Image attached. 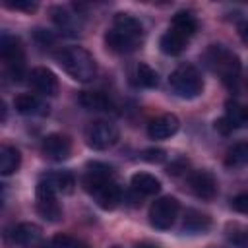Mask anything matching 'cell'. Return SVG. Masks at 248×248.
Returning a JSON list of instances; mask_svg holds the SVG:
<instances>
[{
  "mask_svg": "<svg viewBox=\"0 0 248 248\" xmlns=\"http://www.w3.org/2000/svg\"><path fill=\"white\" fill-rule=\"evenodd\" d=\"M56 60L78 81H91L97 76V62L83 46H66L56 54Z\"/></svg>",
  "mask_w": 248,
  "mask_h": 248,
  "instance_id": "obj_1",
  "label": "cell"
},
{
  "mask_svg": "<svg viewBox=\"0 0 248 248\" xmlns=\"http://www.w3.org/2000/svg\"><path fill=\"white\" fill-rule=\"evenodd\" d=\"M169 83L172 87V91L182 97V99H194L198 97L202 91H203V79H202V74L198 72L196 66L192 64H182L178 66L170 78H169Z\"/></svg>",
  "mask_w": 248,
  "mask_h": 248,
  "instance_id": "obj_2",
  "label": "cell"
},
{
  "mask_svg": "<svg viewBox=\"0 0 248 248\" xmlns=\"http://www.w3.org/2000/svg\"><path fill=\"white\" fill-rule=\"evenodd\" d=\"M205 60H207V66H209L213 72L221 74L227 83L238 79L240 62H238V58H236L232 52H229L225 46H221V45H211V46L207 48V52H205Z\"/></svg>",
  "mask_w": 248,
  "mask_h": 248,
  "instance_id": "obj_3",
  "label": "cell"
},
{
  "mask_svg": "<svg viewBox=\"0 0 248 248\" xmlns=\"http://www.w3.org/2000/svg\"><path fill=\"white\" fill-rule=\"evenodd\" d=\"M178 200L172 196H163L159 200H155L149 207V221L155 229L159 231H167L174 225L176 217H178Z\"/></svg>",
  "mask_w": 248,
  "mask_h": 248,
  "instance_id": "obj_4",
  "label": "cell"
},
{
  "mask_svg": "<svg viewBox=\"0 0 248 248\" xmlns=\"http://www.w3.org/2000/svg\"><path fill=\"white\" fill-rule=\"evenodd\" d=\"M85 141L95 151H105L118 141V130L107 120H95L85 128Z\"/></svg>",
  "mask_w": 248,
  "mask_h": 248,
  "instance_id": "obj_5",
  "label": "cell"
},
{
  "mask_svg": "<svg viewBox=\"0 0 248 248\" xmlns=\"http://www.w3.org/2000/svg\"><path fill=\"white\" fill-rule=\"evenodd\" d=\"M0 54H2V60L6 62V66L10 68V72L16 76V79L21 76V70H23V60H25V54H23V46H21V41L14 35H8L4 33L2 39H0Z\"/></svg>",
  "mask_w": 248,
  "mask_h": 248,
  "instance_id": "obj_6",
  "label": "cell"
},
{
  "mask_svg": "<svg viewBox=\"0 0 248 248\" xmlns=\"http://www.w3.org/2000/svg\"><path fill=\"white\" fill-rule=\"evenodd\" d=\"M89 194L95 198V202H97V205H99L101 209H114V207L120 203V200H122L120 186H118L112 178L101 182V184L95 186V188H91Z\"/></svg>",
  "mask_w": 248,
  "mask_h": 248,
  "instance_id": "obj_7",
  "label": "cell"
},
{
  "mask_svg": "<svg viewBox=\"0 0 248 248\" xmlns=\"http://www.w3.org/2000/svg\"><path fill=\"white\" fill-rule=\"evenodd\" d=\"M41 151L46 159L50 161H64L70 157V151H72V141L68 136H62V134H50L43 140V145H41Z\"/></svg>",
  "mask_w": 248,
  "mask_h": 248,
  "instance_id": "obj_8",
  "label": "cell"
},
{
  "mask_svg": "<svg viewBox=\"0 0 248 248\" xmlns=\"http://www.w3.org/2000/svg\"><path fill=\"white\" fill-rule=\"evenodd\" d=\"M10 238L14 244H17L21 248H35L43 240V231L35 223H19L12 229Z\"/></svg>",
  "mask_w": 248,
  "mask_h": 248,
  "instance_id": "obj_9",
  "label": "cell"
},
{
  "mask_svg": "<svg viewBox=\"0 0 248 248\" xmlns=\"http://www.w3.org/2000/svg\"><path fill=\"white\" fill-rule=\"evenodd\" d=\"M190 188L202 200H213L217 194V180L209 170H196L190 174Z\"/></svg>",
  "mask_w": 248,
  "mask_h": 248,
  "instance_id": "obj_10",
  "label": "cell"
},
{
  "mask_svg": "<svg viewBox=\"0 0 248 248\" xmlns=\"http://www.w3.org/2000/svg\"><path fill=\"white\" fill-rule=\"evenodd\" d=\"M178 118L174 114H161L147 124V136L151 140H167L178 132Z\"/></svg>",
  "mask_w": 248,
  "mask_h": 248,
  "instance_id": "obj_11",
  "label": "cell"
},
{
  "mask_svg": "<svg viewBox=\"0 0 248 248\" xmlns=\"http://www.w3.org/2000/svg\"><path fill=\"white\" fill-rule=\"evenodd\" d=\"M29 83L43 95H56L58 91V79L48 68H33L29 72Z\"/></svg>",
  "mask_w": 248,
  "mask_h": 248,
  "instance_id": "obj_12",
  "label": "cell"
},
{
  "mask_svg": "<svg viewBox=\"0 0 248 248\" xmlns=\"http://www.w3.org/2000/svg\"><path fill=\"white\" fill-rule=\"evenodd\" d=\"M112 29H116L118 33L126 35L130 39H136V41H140L143 37V25L140 23V19H136L130 14H116L114 21H112Z\"/></svg>",
  "mask_w": 248,
  "mask_h": 248,
  "instance_id": "obj_13",
  "label": "cell"
},
{
  "mask_svg": "<svg viewBox=\"0 0 248 248\" xmlns=\"http://www.w3.org/2000/svg\"><path fill=\"white\" fill-rule=\"evenodd\" d=\"M110 178H112V169L108 165H105V163L93 161V163L87 165V170H85V176H83V186L89 192L91 188H95L101 182L110 180Z\"/></svg>",
  "mask_w": 248,
  "mask_h": 248,
  "instance_id": "obj_14",
  "label": "cell"
},
{
  "mask_svg": "<svg viewBox=\"0 0 248 248\" xmlns=\"http://www.w3.org/2000/svg\"><path fill=\"white\" fill-rule=\"evenodd\" d=\"M79 105L87 110L95 112H107L112 110V101L103 91H81L79 93Z\"/></svg>",
  "mask_w": 248,
  "mask_h": 248,
  "instance_id": "obj_15",
  "label": "cell"
},
{
  "mask_svg": "<svg viewBox=\"0 0 248 248\" xmlns=\"http://www.w3.org/2000/svg\"><path fill=\"white\" fill-rule=\"evenodd\" d=\"M50 16H52V21L56 23V27H58L60 31H64L66 35H76V33H79L78 16H72L66 8L54 6V8L50 10Z\"/></svg>",
  "mask_w": 248,
  "mask_h": 248,
  "instance_id": "obj_16",
  "label": "cell"
},
{
  "mask_svg": "<svg viewBox=\"0 0 248 248\" xmlns=\"http://www.w3.org/2000/svg\"><path fill=\"white\" fill-rule=\"evenodd\" d=\"M211 225V219L209 215L198 211V209H186L184 213V219H182V229L186 232H192V234H198V232H205Z\"/></svg>",
  "mask_w": 248,
  "mask_h": 248,
  "instance_id": "obj_17",
  "label": "cell"
},
{
  "mask_svg": "<svg viewBox=\"0 0 248 248\" xmlns=\"http://www.w3.org/2000/svg\"><path fill=\"white\" fill-rule=\"evenodd\" d=\"M21 165V155L14 145H2L0 147V174L10 176L14 174Z\"/></svg>",
  "mask_w": 248,
  "mask_h": 248,
  "instance_id": "obj_18",
  "label": "cell"
},
{
  "mask_svg": "<svg viewBox=\"0 0 248 248\" xmlns=\"http://www.w3.org/2000/svg\"><path fill=\"white\" fill-rule=\"evenodd\" d=\"M132 188L138 192V194H143V196H151V194H157L161 190V182L159 178H155L153 174L149 172H136L132 178Z\"/></svg>",
  "mask_w": 248,
  "mask_h": 248,
  "instance_id": "obj_19",
  "label": "cell"
},
{
  "mask_svg": "<svg viewBox=\"0 0 248 248\" xmlns=\"http://www.w3.org/2000/svg\"><path fill=\"white\" fill-rule=\"evenodd\" d=\"M105 43H107V46H108L110 50H114V52H132V50L138 46L140 41L122 35V33H118L116 29H110V31L105 33Z\"/></svg>",
  "mask_w": 248,
  "mask_h": 248,
  "instance_id": "obj_20",
  "label": "cell"
},
{
  "mask_svg": "<svg viewBox=\"0 0 248 248\" xmlns=\"http://www.w3.org/2000/svg\"><path fill=\"white\" fill-rule=\"evenodd\" d=\"M170 29L186 39V37H192L196 33L198 21H196V17L190 12H176L174 17H172V27Z\"/></svg>",
  "mask_w": 248,
  "mask_h": 248,
  "instance_id": "obj_21",
  "label": "cell"
},
{
  "mask_svg": "<svg viewBox=\"0 0 248 248\" xmlns=\"http://www.w3.org/2000/svg\"><path fill=\"white\" fill-rule=\"evenodd\" d=\"M184 45H186V39H184L182 35H178L176 31H172V29H169L167 33H163L161 39H159L161 50H163L165 54H170V56L180 54V52L184 50Z\"/></svg>",
  "mask_w": 248,
  "mask_h": 248,
  "instance_id": "obj_22",
  "label": "cell"
},
{
  "mask_svg": "<svg viewBox=\"0 0 248 248\" xmlns=\"http://www.w3.org/2000/svg\"><path fill=\"white\" fill-rule=\"evenodd\" d=\"M14 108L19 114H39L43 112V103L39 101V97H35L33 93H19L14 99Z\"/></svg>",
  "mask_w": 248,
  "mask_h": 248,
  "instance_id": "obj_23",
  "label": "cell"
},
{
  "mask_svg": "<svg viewBox=\"0 0 248 248\" xmlns=\"http://www.w3.org/2000/svg\"><path fill=\"white\" fill-rule=\"evenodd\" d=\"M227 167H244L248 165V143L246 141H238L234 143L225 157Z\"/></svg>",
  "mask_w": 248,
  "mask_h": 248,
  "instance_id": "obj_24",
  "label": "cell"
},
{
  "mask_svg": "<svg viewBox=\"0 0 248 248\" xmlns=\"http://www.w3.org/2000/svg\"><path fill=\"white\" fill-rule=\"evenodd\" d=\"M37 213H39L45 221L56 223V221H60V217H62V207L58 205L56 200H37Z\"/></svg>",
  "mask_w": 248,
  "mask_h": 248,
  "instance_id": "obj_25",
  "label": "cell"
},
{
  "mask_svg": "<svg viewBox=\"0 0 248 248\" xmlns=\"http://www.w3.org/2000/svg\"><path fill=\"white\" fill-rule=\"evenodd\" d=\"M227 240L236 248H248V225H227Z\"/></svg>",
  "mask_w": 248,
  "mask_h": 248,
  "instance_id": "obj_26",
  "label": "cell"
},
{
  "mask_svg": "<svg viewBox=\"0 0 248 248\" xmlns=\"http://www.w3.org/2000/svg\"><path fill=\"white\" fill-rule=\"evenodd\" d=\"M48 180L52 182V186L62 192V194H72L74 192V186H76V178L70 170H60V172H54L48 176Z\"/></svg>",
  "mask_w": 248,
  "mask_h": 248,
  "instance_id": "obj_27",
  "label": "cell"
},
{
  "mask_svg": "<svg viewBox=\"0 0 248 248\" xmlns=\"http://www.w3.org/2000/svg\"><path fill=\"white\" fill-rule=\"evenodd\" d=\"M136 78H138V83L143 87H157V83H159L157 72L145 62H140L136 66Z\"/></svg>",
  "mask_w": 248,
  "mask_h": 248,
  "instance_id": "obj_28",
  "label": "cell"
},
{
  "mask_svg": "<svg viewBox=\"0 0 248 248\" xmlns=\"http://www.w3.org/2000/svg\"><path fill=\"white\" fill-rule=\"evenodd\" d=\"M232 124H234V128L236 126H240L244 120H246V108H242V107H238L236 103H227V114H225Z\"/></svg>",
  "mask_w": 248,
  "mask_h": 248,
  "instance_id": "obj_29",
  "label": "cell"
},
{
  "mask_svg": "<svg viewBox=\"0 0 248 248\" xmlns=\"http://www.w3.org/2000/svg\"><path fill=\"white\" fill-rule=\"evenodd\" d=\"M48 248H83V246H81L76 238H72V236H68V234H56V236L50 240Z\"/></svg>",
  "mask_w": 248,
  "mask_h": 248,
  "instance_id": "obj_30",
  "label": "cell"
},
{
  "mask_svg": "<svg viewBox=\"0 0 248 248\" xmlns=\"http://www.w3.org/2000/svg\"><path fill=\"white\" fill-rule=\"evenodd\" d=\"M231 205L234 211L242 213V215H248V192H240L236 194L232 200H231Z\"/></svg>",
  "mask_w": 248,
  "mask_h": 248,
  "instance_id": "obj_31",
  "label": "cell"
},
{
  "mask_svg": "<svg viewBox=\"0 0 248 248\" xmlns=\"http://www.w3.org/2000/svg\"><path fill=\"white\" fill-rule=\"evenodd\" d=\"M4 4L12 10H21V12H35L37 4L31 0H4Z\"/></svg>",
  "mask_w": 248,
  "mask_h": 248,
  "instance_id": "obj_32",
  "label": "cell"
},
{
  "mask_svg": "<svg viewBox=\"0 0 248 248\" xmlns=\"http://www.w3.org/2000/svg\"><path fill=\"white\" fill-rule=\"evenodd\" d=\"M165 151L163 149H145L143 151V155H141V159L143 161H149V163H161V161H165Z\"/></svg>",
  "mask_w": 248,
  "mask_h": 248,
  "instance_id": "obj_33",
  "label": "cell"
},
{
  "mask_svg": "<svg viewBox=\"0 0 248 248\" xmlns=\"http://www.w3.org/2000/svg\"><path fill=\"white\" fill-rule=\"evenodd\" d=\"M215 130H217V132H221L223 136H227V134H231V132L234 130V124H232L227 116H221V118H217V120H215Z\"/></svg>",
  "mask_w": 248,
  "mask_h": 248,
  "instance_id": "obj_34",
  "label": "cell"
},
{
  "mask_svg": "<svg viewBox=\"0 0 248 248\" xmlns=\"http://www.w3.org/2000/svg\"><path fill=\"white\" fill-rule=\"evenodd\" d=\"M35 39H37L43 46H48L50 43H54V37H52L48 31H45V29H37V31H35Z\"/></svg>",
  "mask_w": 248,
  "mask_h": 248,
  "instance_id": "obj_35",
  "label": "cell"
},
{
  "mask_svg": "<svg viewBox=\"0 0 248 248\" xmlns=\"http://www.w3.org/2000/svg\"><path fill=\"white\" fill-rule=\"evenodd\" d=\"M238 35H240V41L248 46V21H244V23L238 25Z\"/></svg>",
  "mask_w": 248,
  "mask_h": 248,
  "instance_id": "obj_36",
  "label": "cell"
},
{
  "mask_svg": "<svg viewBox=\"0 0 248 248\" xmlns=\"http://www.w3.org/2000/svg\"><path fill=\"white\" fill-rule=\"evenodd\" d=\"M136 248H157V246L151 242H141V244H136Z\"/></svg>",
  "mask_w": 248,
  "mask_h": 248,
  "instance_id": "obj_37",
  "label": "cell"
},
{
  "mask_svg": "<svg viewBox=\"0 0 248 248\" xmlns=\"http://www.w3.org/2000/svg\"><path fill=\"white\" fill-rule=\"evenodd\" d=\"M246 118H248V108H246Z\"/></svg>",
  "mask_w": 248,
  "mask_h": 248,
  "instance_id": "obj_38",
  "label": "cell"
}]
</instances>
